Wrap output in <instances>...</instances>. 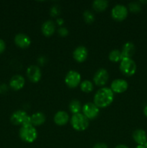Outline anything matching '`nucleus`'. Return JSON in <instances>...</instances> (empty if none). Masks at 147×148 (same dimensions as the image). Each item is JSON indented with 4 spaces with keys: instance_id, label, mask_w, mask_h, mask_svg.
<instances>
[{
    "instance_id": "nucleus-1",
    "label": "nucleus",
    "mask_w": 147,
    "mask_h": 148,
    "mask_svg": "<svg viewBox=\"0 0 147 148\" xmlns=\"http://www.w3.org/2000/svg\"><path fill=\"white\" fill-rule=\"evenodd\" d=\"M114 100V92L110 88H102L98 90L94 96V103L98 108H106Z\"/></svg>"
},
{
    "instance_id": "nucleus-2",
    "label": "nucleus",
    "mask_w": 147,
    "mask_h": 148,
    "mask_svg": "<svg viewBox=\"0 0 147 148\" xmlns=\"http://www.w3.org/2000/svg\"><path fill=\"white\" fill-rule=\"evenodd\" d=\"M19 135L20 139L24 143H33L37 137V132L34 126H22L20 129Z\"/></svg>"
},
{
    "instance_id": "nucleus-3",
    "label": "nucleus",
    "mask_w": 147,
    "mask_h": 148,
    "mask_svg": "<svg viewBox=\"0 0 147 148\" xmlns=\"http://www.w3.org/2000/svg\"><path fill=\"white\" fill-rule=\"evenodd\" d=\"M71 124L73 129L79 132L84 131L89 127V119L83 114H74L71 119Z\"/></svg>"
},
{
    "instance_id": "nucleus-4",
    "label": "nucleus",
    "mask_w": 147,
    "mask_h": 148,
    "mask_svg": "<svg viewBox=\"0 0 147 148\" xmlns=\"http://www.w3.org/2000/svg\"><path fill=\"white\" fill-rule=\"evenodd\" d=\"M137 66L131 58H122L120 63V70L126 76H132L135 73Z\"/></svg>"
},
{
    "instance_id": "nucleus-5",
    "label": "nucleus",
    "mask_w": 147,
    "mask_h": 148,
    "mask_svg": "<svg viewBox=\"0 0 147 148\" xmlns=\"http://www.w3.org/2000/svg\"><path fill=\"white\" fill-rule=\"evenodd\" d=\"M65 83L70 88H76L81 84V75L76 71H69L65 77Z\"/></svg>"
},
{
    "instance_id": "nucleus-6",
    "label": "nucleus",
    "mask_w": 147,
    "mask_h": 148,
    "mask_svg": "<svg viewBox=\"0 0 147 148\" xmlns=\"http://www.w3.org/2000/svg\"><path fill=\"white\" fill-rule=\"evenodd\" d=\"M128 9L123 4H116L112 9L111 15L115 20L118 22L122 21L128 16Z\"/></svg>"
},
{
    "instance_id": "nucleus-7",
    "label": "nucleus",
    "mask_w": 147,
    "mask_h": 148,
    "mask_svg": "<svg viewBox=\"0 0 147 148\" xmlns=\"http://www.w3.org/2000/svg\"><path fill=\"white\" fill-rule=\"evenodd\" d=\"M83 114L88 119H94L99 115V109L94 103H86L82 107Z\"/></svg>"
},
{
    "instance_id": "nucleus-8",
    "label": "nucleus",
    "mask_w": 147,
    "mask_h": 148,
    "mask_svg": "<svg viewBox=\"0 0 147 148\" xmlns=\"http://www.w3.org/2000/svg\"><path fill=\"white\" fill-rule=\"evenodd\" d=\"M109 79V74L105 69H99L94 75V82L97 86H103L108 82Z\"/></svg>"
},
{
    "instance_id": "nucleus-9",
    "label": "nucleus",
    "mask_w": 147,
    "mask_h": 148,
    "mask_svg": "<svg viewBox=\"0 0 147 148\" xmlns=\"http://www.w3.org/2000/svg\"><path fill=\"white\" fill-rule=\"evenodd\" d=\"M27 76L29 80L32 82H39L41 79L42 73L40 67L36 65H31L27 69Z\"/></svg>"
},
{
    "instance_id": "nucleus-10",
    "label": "nucleus",
    "mask_w": 147,
    "mask_h": 148,
    "mask_svg": "<svg viewBox=\"0 0 147 148\" xmlns=\"http://www.w3.org/2000/svg\"><path fill=\"white\" fill-rule=\"evenodd\" d=\"M128 88V82L123 79H115L112 81L110 85V89L115 93H122L127 90Z\"/></svg>"
},
{
    "instance_id": "nucleus-11",
    "label": "nucleus",
    "mask_w": 147,
    "mask_h": 148,
    "mask_svg": "<svg viewBox=\"0 0 147 148\" xmlns=\"http://www.w3.org/2000/svg\"><path fill=\"white\" fill-rule=\"evenodd\" d=\"M14 43L18 47L21 49L28 48L31 44L30 37L24 33H18L14 37Z\"/></svg>"
},
{
    "instance_id": "nucleus-12",
    "label": "nucleus",
    "mask_w": 147,
    "mask_h": 148,
    "mask_svg": "<svg viewBox=\"0 0 147 148\" xmlns=\"http://www.w3.org/2000/svg\"><path fill=\"white\" fill-rule=\"evenodd\" d=\"M88 56V51L83 46H78L73 52V57L77 62L82 63L86 59Z\"/></svg>"
},
{
    "instance_id": "nucleus-13",
    "label": "nucleus",
    "mask_w": 147,
    "mask_h": 148,
    "mask_svg": "<svg viewBox=\"0 0 147 148\" xmlns=\"http://www.w3.org/2000/svg\"><path fill=\"white\" fill-rule=\"evenodd\" d=\"M27 114L24 111L18 110L12 114L10 117V121L14 125H22L24 119L27 116Z\"/></svg>"
},
{
    "instance_id": "nucleus-14",
    "label": "nucleus",
    "mask_w": 147,
    "mask_h": 148,
    "mask_svg": "<svg viewBox=\"0 0 147 148\" xmlns=\"http://www.w3.org/2000/svg\"><path fill=\"white\" fill-rule=\"evenodd\" d=\"M25 80L22 76L20 75H16L12 77L10 81V86L14 90H19L24 87Z\"/></svg>"
},
{
    "instance_id": "nucleus-15",
    "label": "nucleus",
    "mask_w": 147,
    "mask_h": 148,
    "mask_svg": "<svg viewBox=\"0 0 147 148\" xmlns=\"http://www.w3.org/2000/svg\"><path fill=\"white\" fill-rule=\"evenodd\" d=\"M133 138L138 145H144V144L147 142V136L146 132L141 129H138L133 132Z\"/></svg>"
},
{
    "instance_id": "nucleus-16",
    "label": "nucleus",
    "mask_w": 147,
    "mask_h": 148,
    "mask_svg": "<svg viewBox=\"0 0 147 148\" xmlns=\"http://www.w3.org/2000/svg\"><path fill=\"white\" fill-rule=\"evenodd\" d=\"M69 114L66 111H59L55 114L53 120H54L55 124L57 125L63 126L67 124L69 121Z\"/></svg>"
},
{
    "instance_id": "nucleus-17",
    "label": "nucleus",
    "mask_w": 147,
    "mask_h": 148,
    "mask_svg": "<svg viewBox=\"0 0 147 148\" xmlns=\"http://www.w3.org/2000/svg\"><path fill=\"white\" fill-rule=\"evenodd\" d=\"M42 33L46 36H51L56 30V25L52 20H47L45 22L41 27Z\"/></svg>"
},
{
    "instance_id": "nucleus-18",
    "label": "nucleus",
    "mask_w": 147,
    "mask_h": 148,
    "mask_svg": "<svg viewBox=\"0 0 147 148\" xmlns=\"http://www.w3.org/2000/svg\"><path fill=\"white\" fill-rule=\"evenodd\" d=\"M135 48L133 43L131 42H127L123 45L121 51L122 58H131L135 53Z\"/></svg>"
},
{
    "instance_id": "nucleus-19",
    "label": "nucleus",
    "mask_w": 147,
    "mask_h": 148,
    "mask_svg": "<svg viewBox=\"0 0 147 148\" xmlns=\"http://www.w3.org/2000/svg\"><path fill=\"white\" fill-rule=\"evenodd\" d=\"M32 125L40 126L46 121V116L42 112H36L31 116Z\"/></svg>"
},
{
    "instance_id": "nucleus-20",
    "label": "nucleus",
    "mask_w": 147,
    "mask_h": 148,
    "mask_svg": "<svg viewBox=\"0 0 147 148\" xmlns=\"http://www.w3.org/2000/svg\"><path fill=\"white\" fill-rule=\"evenodd\" d=\"M108 6V1L106 0H95L93 1L92 7L97 12H102L107 9Z\"/></svg>"
},
{
    "instance_id": "nucleus-21",
    "label": "nucleus",
    "mask_w": 147,
    "mask_h": 148,
    "mask_svg": "<svg viewBox=\"0 0 147 148\" xmlns=\"http://www.w3.org/2000/svg\"><path fill=\"white\" fill-rule=\"evenodd\" d=\"M109 59L112 62H120L122 59V53L118 49H114L111 51L109 53Z\"/></svg>"
},
{
    "instance_id": "nucleus-22",
    "label": "nucleus",
    "mask_w": 147,
    "mask_h": 148,
    "mask_svg": "<svg viewBox=\"0 0 147 148\" xmlns=\"http://www.w3.org/2000/svg\"><path fill=\"white\" fill-rule=\"evenodd\" d=\"M69 110L74 114H76L80 113L81 111V103L78 100H73L69 103Z\"/></svg>"
},
{
    "instance_id": "nucleus-23",
    "label": "nucleus",
    "mask_w": 147,
    "mask_h": 148,
    "mask_svg": "<svg viewBox=\"0 0 147 148\" xmlns=\"http://www.w3.org/2000/svg\"><path fill=\"white\" fill-rule=\"evenodd\" d=\"M80 88L82 90V91H83L84 92L89 93V92H92L93 90V84H92V82L91 81L86 79V80H84L81 82Z\"/></svg>"
},
{
    "instance_id": "nucleus-24",
    "label": "nucleus",
    "mask_w": 147,
    "mask_h": 148,
    "mask_svg": "<svg viewBox=\"0 0 147 148\" xmlns=\"http://www.w3.org/2000/svg\"><path fill=\"white\" fill-rule=\"evenodd\" d=\"M84 19L85 22H86V23H89V24H90V23H93V21L95 20V16H94L93 13L91 12L89 10H86V11H85L84 12Z\"/></svg>"
},
{
    "instance_id": "nucleus-25",
    "label": "nucleus",
    "mask_w": 147,
    "mask_h": 148,
    "mask_svg": "<svg viewBox=\"0 0 147 148\" xmlns=\"http://www.w3.org/2000/svg\"><path fill=\"white\" fill-rule=\"evenodd\" d=\"M128 7H129L130 11L134 13L139 12L141 10V4H140L138 2H135V1L130 3V4H128Z\"/></svg>"
},
{
    "instance_id": "nucleus-26",
    "label": "nucleus",
    "mask_w": 147,
    "mask_h": 148,
    "mask_svg": "<svg viewBox=\"0 0 147 148\" xmlns=\"http://www.w3.org/2000/svg\"><path fill=\"white\" fill-rule=\"evenodd\" d=\"M59 13H60V10H59V8L57 6H53V7L50 9V14H51L52 16H53V17L59 15Z\"/></svg>"
},
{
    "instance_id": "nucleus-27",
    "label": "nucleus",
    "mask_w": 147,
    "mask_h": 148,
    "mask_svg": "<svg viewBox=\"0 0 147 148\" xmlns=\"http://www.w3.org/2000/svg\"><path fill=\"white\" fill-rule=\"evenodd\" d=\"M58 32H59V35H60L61 36H66L68 35V33H69V31H68L67 29L66 28V27H60V28L59 29V30H58Z\"/></svg>"
},
{
    "instance_id": "nucleus-28",
    "label": "nucleus",
    "mask_w": 147,
    "mask_h": 148,
    "mask_svg": "<svg viewBox=\"0 0 147 148\" xmlns=\"http://www.w3.org/2000/svg\"><path fill=\"white\" fill-rule=\"evenodd\" d=\"M6 49V43L4 40L0 38V53H3Z\"/></svg>"
},
{
    "instance_id": "nucleus-29",
    "label": "nucleus",
    "mask_w": 147,
    "mask_h": 148,
    "mask_svg": "<svg viewBox=\"0 0 147 148\" xmlns=\"http://www.w3.org/2000/svg\"><path fill=\"white\" fill-rule=\"evenodd\" d=\"M93 148H108V147L105 143H97V144H95V145H94Z\"/></svg>"
},
{
    "instance_id": "nucleus-30",
    "label": "nucleus",
    "mask_w": 147,
    "mask_h": 148,
    "mask_svg": "<svg viewBox=\"0 0 147 148\" xmlns=\"http://www.w3.org/2000/svg\"><path fill=\"white\" fill-rule=\"evenodd\" d=\"M115 148H128V147H127L125 145H118L115 147Z\"/></svg>"
},
{
    "instance_id": "nucleus-31",
    "label": "nucleus",
    "mask_w": 147,
    "mask_h": 148,
    "mask_svg": "<svg viewBox=\"0 0 147 148\" xmlns=\"http://www.w3.org/2000/svg\"><path fill=\"white\" fill-rule=\"evenodd\" d=\"M144 114L147 117V105L144 107Z\"/></svg>"
},
{
    "instance_id": "nucleus-32",
    "label": "nucleus",
    "mask_w": 147,
    "mask_h": 148,
    "mask_svg": "<svg viewBox=\"0 0 147 148\" xmlns=\"http://www.w3.org/2000/svg\"><path fill=\"white\" fill-rule=\"evenodd\" d=\"M63 20H62V19H57V23L59 25L63 24Z\"/></svg>"
},
{
    "instance_id": "nucleus-33",
    "label": "nucleus",
    "mask_w": 147,
    "mask_h": 148,
    "mask_svg": "<svg viewBox=\"0 0 147 148\" xmlns=\"http://www.w3.org/2000/svg\"><path fill=\"white\" fill-rule=\"evenodd\" d=\"M135 148H146L144 145H138Z\"/></svg>"
},
{
    "instance_id": "nucleus-34",
    "label": "nucleus",
    "mask_w": 147,
    "mask_h": 148,
    "mask_svg": "<svg viewBox=\"0 0 147 148\" xmlns=\"http://www.w3.org/2000/svg\"><path fill=\"white\" fill-rule=\"evenodd\" d=\"M144 147H145L146 148H147V142H146V143H145V144H144Z\"/></svg>"
},
{
    "instance_id": "nucleus-35",
    "label": "nucleus",
    "mask_w": 147,
    "mask_h": 148,
    "mask_svg": "<svg viewBox=\"0 0 147 148\" xmlns=\"http://www.w3.org/2000/svg\"><path fill=\"white\" fill-rule=\"evenodd\" d=\"M141 2H143V3H147V1H141Z\"/></svg>"
}]
</instances>
